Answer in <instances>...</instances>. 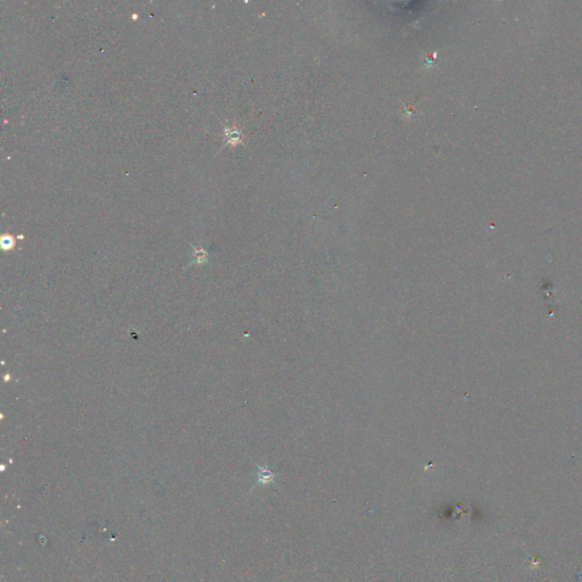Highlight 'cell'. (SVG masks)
Wrapping results in <instances>:
<instances>
[{
    "instance_id": "obj_1",
    "label": "cell",
    "mask_w": 582,
    "mask_h": 582,
    "mask_svg": "<svg viewBox=\"0 0 582 582\" xmlns=\"http://www.w3.org/2000/svg\"><path fill=\"white\" fill-rule=\"evenodd\" d=\"M226 138H228V144H230V145H235V144H238V142L241 141V135H240V132L237 130V129L229 130V135Z\"/></svg>"
},
{
    "instance_id": "obj_2",
    "label": "cell",
    "mask_w": 582,
    "mask_h": 582,
    "mask_svg": "<svg viewBox=\"0 0 582 582\" xmlns=\"http://www.w3.org/2000/svg\"><path fill=\"white\" fill-rule=\"evenodd\" d=\"M14 244H15V241H14L12 235H9V234L3 235V238H2L3 249H5V251H9V249H12L14 247Z\"/></svg>"
}]
</instances>
